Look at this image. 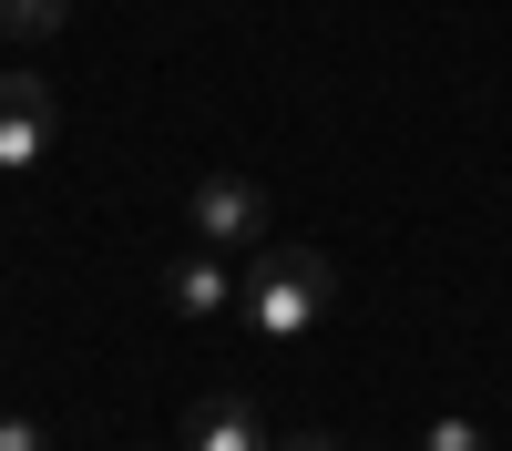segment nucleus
<instances>
[{
    "label": "nucleus",
    "instance_id": "obj_5",
    "mask_svg": "<svg viewBox=\"0 0 512 451\" xmlns=\"http://www.w3.org/2000/svg\"><path fill=\"white\" fill-rule=\"evenodd\" d=\"M185 451H277V441H267V421H256V400L205 390V400L185 410Z\"/></svg>",
    "mask_w": 512,
    "mask_h": 451
},
{
    "label": "nucleus",
    "instance_id": "obj_3",
    "mask_svg": "<svg viewBox=\"0 0 512 451\" xmlns=\"http://www.w3.org/2000/svg\"><path fill=\"white\" fill-rule=\"evenodd\" d=\"M52 123H62L52 82L41 72H0V175H31V164L52 154Z\"/></svg>",
    "mask_w": 512,
    "mask_h": 451
},
{
    "label": "nucleus",
    "instance_id": "obj_8",
    "mask_svg": "<svg viewBox=\"0 0 512 451\" xmlns=\"http://www.w3.org/2000/svg\"><path fill=\"white\" fill-rule=\"evenodd\" d=\"M0 451H52V441H41V421H21V410H0Z\"/></svg>",
    "mask_w": 512,
    "mask_h": 451
},
{
    "label": "nucleus",
    "instance_id": "obj_9",
    "mask_svg": "<svg viewBox=\"0 0 512 451\" xmlns=\"http://www.w3.org/2000/svg\"><path fill=\"white\" fill-rule=\"evenodd\" d=\"M277 451H338L328 431H277Z\"/></svg>",
    "mask_w": 512,
    "mask_h": 451
},
{
    "label": "nucleus",
    "instance_id": "obj_1",
    "mask_svg": "<svg viewBox=\"0 0 512 451\" xmlns=\"http://www.w3.org/2000/svg\"><path fill=\"white\" fill-rule=\"evenodd\" d=\"M328 308H338V267L318 257V246H256V257H246V277H236V318H246L267 349L308 339Z\"/></svg>",
    "mask_w": 512,
    "mask_h": 451
},
{
    "label": "nucleus",
    "instance_id": "obj_6",
    "mask_svg": "<svg viewBox=\"0 0 512 451\" xmlns=\"http://www.w3.org/2000/svg\"><path fill=\"white\" fill-rule=\"evenodd\" d=\"M72 21V0H0V31H11V41H52Z\"/></svg>",
    "mask_w": 512,
    "mask_h": 451
},
{
    "label": "nucleus",
    "instance_id": "obj_2",
    "mask_svg": "<svg viewBox=\"0 0 512 451\" xmlns=\"http://www.w3.org/2000/svg\"><path fill=\"white\" fill-rule=\"evenodd\" d=\"M185 216H195V246L256 257V246H267V185H246V175H205V185H185Z\"/></svg>",
    "mask_w": 512,
    "mask_h": 451
},
{
    "label": "nucleus",
    "instance_id": "obj_4",
    "mask_svg": "<svg viewBox=\"0 0 512 451\" xmlns=\"http://www.w3.org/2000/svg\"><path fill=\"white\" fill-rule=\"evenodd\" d=\"M236 257H226V246H195V257H175V267H164V308H175V318H226L236 308Z\"/></svg>",
    "mask_w": 512,
    "mask_h": 451
},
{
    "label": "nucleus",
    "instance_id": "obj_7",
    "mask_svg": "<svg viewBox=\"0 0 512 451\" xmlns=\"http://www.w3.org/2000/svg\"><path fill=\"white\" fill-rule=\"evenodd\" d=\"M420 451H492V441H482V421H461V410H441V421L420 431Z\"/></svg>",
    "mask_w": 512,
    "mask_h": 451
}]
</instances>
